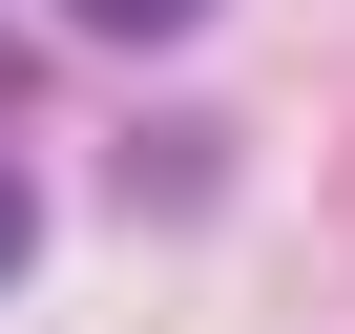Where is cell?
<instances>
[{
    "instance_id": "cell-1",
    "label": "cell",
    "mask_w": 355,
    "mask_h": 334,
    "mask_svg": "<svg viewBox=\"0 0 355 334\" xmlns=\"http://www.w3.org/2000/svg\"><path fill=\"white\" fill-rule=\"evenodd\" d=\"M105 188L167 230V209H209V188H230V146H209V125H125V167H105Z\"/></svg>"
},
{
    "instance_id": "cell-2",
    "label": "cell",
    "mask_w": 355,
    "mask_h": 334,
    "mask_svg": "<svg viewBox=\"0 0 355 334\" xmlns=\"http://www.w3.org/2000/svg\"><path fill=\"white\" fill-rule=\"evenodd\" d=\"M63 21H84V42H189L209 0H63Z\"/></svg>"
},
{
    "instance_id": "cell-3",
    "label": "cell",
    "mask_w": 355,
    "mask_h": 334,
    "mask_svg": "<svg viewBox=\"0 0 355 334\" xmlns=\"http://www.w3.org/2000/svg\"><path fill=\"white\" fill-rule=\"evenodd\" d=\"M21 251H42V188H21V167H0V292H21Z\"/></svg>"
}]
</instances>
